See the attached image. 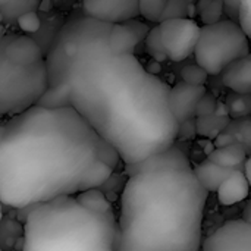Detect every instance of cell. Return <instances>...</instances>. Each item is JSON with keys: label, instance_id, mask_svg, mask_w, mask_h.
<instances>
[{"label": "cell", "instance_id": "obj_1", "mask_svg": "<svg viewBox=\"0 0 251 251\" xmlns=\"http://www.w3.org/2000/svg\"><path fill=\"white\" fill-rule=\"evenodd\" d=\"M110 28L87 15L60 28L46 56L49 88L38 104L75 109L124 165H135L172 147L179 124L171 87L134 54L113 53Z\"/></svg>", "mask_w": 251, "mask_h": 251}, {"label": "cell", "instance_id": "obj_2", "mask_svg": "<svg viewBox=\"0 0 251 251\" xmlns=\"http://www.w3.org/2000/svg\"><path fill=\"white\" fill-rule=\"evenodd\" d=\"M103 138L72 107L34 106L0 128V199L22 209L91 190Z\"/></svg>", "mask_w": 251, "mask_h": 251}, {"label": "cell", "instance_id": "obj_3", "mask_svg": "<svg viewBox=\"0 0 251 251\" xmlns=\"http://www.w3.org/2000/svg\"><path fill=\"white\" fill-rule=\"evenodd\" d=\"M207 197L193 168L128 176L121 193L116 251H200Z\"/></svg>", "mask_w": 251, "mask_h": 251}, {"label": "cell", "instance_id": "obj_4", "mask_svg": "<svg viewBox=\"0 0 251 251\" xmlns=\"http://www.w3.org/2000/svg\"><path fill=\"white\" fill-rule=\"evenodd\" d=\"M24 229L22 251H116L115 212H91L74 196L37 204Z\"/></svg>", "mask_w": 251, "mask_h": 251}, {"label": "cell", "instance_id": "obj_5", "mask_svg": "<svg viewBox=\"0 0 251 251\" xmlns=\"http://www.w3.org/2000/svg\"><path fill=\"white\" fill-rule=\"evenodd\" d=\"M49 88L46 59L34 65H15L0 54V112L3 119L37 106Z\"/></svg>", "mask_w": 251, "mask_h": 251}, {"label": "cell", "instance_id": "obj_6", "mask_svg": "<svg viewBox=\"0 0 251 251\" xmlns=\"http://www.w3.org/2000/svg\"><path fill=\"white\" fill-rule=\"evenodd\" d=\"M250 53V38L241 24L222 19L201 26L194 57L209 75H221L231 63Z\"/></svg>", "mask_w": 251, "mask_h": 251}, {"label": "cell", "instance_id": "obj_7", "mask_svg": "<svg viewBox=\"0 0 251 251\" xmlns=\"http://www.w3.org/2000/svg\"><path fill=\"white\" fill-rule=\"evenodd\" d=\"M168 57L182 62L194 54L201 26L191 18H169L159 24Z\"/></svg>", "mask_w": 251, "mask_h": 251}, {"label": "cell", "instance_id": "obj_8", "mask_svg": "<svg viewBox=\"0 0 251 251\" xmlns=\"http://www.w3.org/2000/svg\"><path fill=\"white\" fill-rule=\"evenodd\" d=\"M201 251H251V225L243 219L225 222L204 240Z\"/></svg>", "mask_w": 251, "mask_h": 251}, {"label": "cell", "instance_id": "obj_9", "mask_svg": "<svg viewBox=\"0 0 251 251\" xmlns=\"http://www.w3.org/2000/svg\"><path fill=\"white\" fill-rule=\"evenodd\" d=\"M140 0H82L85 15L110 25L140 16Z\"/></svg>", "mask_w": 251, "mask_h": 251}, {"label": "cell", "instance_id": "obj_10", "mask_svg": "<svg viewBox=\"0 0 251 251\" xmlns=\"http://www.w3.org/2000/svg\"><path fill=\"white\" fill-rule=\"evenodd\" d=\"M207 90L204 85H191L184 81L175 84L169 93V106L178 124H184L197 116V107Z\"/></svg>", "mask_w": 251, "mask_h": 251}, {"label": "cell", "instance_id": "obj_11", "mask_svg": "<svg viewBox=\"0 0 251 251\" xmlns=\"http://www.w3.org/2000/svg\"><path fill=\"white\" fill-rule=\"evenodd\" d=\"M149 32V25L138 18L115 24L109 32V46L116 54H134L137 46L141 41H146Z\"/></svg>", "mask_w": 251, "mask_h": 251}, {"label": "cell", "instance_id": "obj_12", "mask_svg": "<svg viewBox=\"0 0 251 251\" xmlns=\"http://www.w3.org/2000/svg\"><path fill=\"white\" fill-rule=\"evenodd\" d=\"M0 54L21 66L34 65L46 59L41 47L26 34H4L0 44Z\"/></svg>", "mask_w": 251, "mask_h": 251}, {"label": "cell", "instance_id": "obj_13", "mask_svg": "<svg viewBox=\"0 0 251 251\" xmlns=\"http://www.w3.org/2000/svg\"><path fill=\"white\" fill-rule=\"evenodd\" d=\"M168 168L190 169L191 163L182 150H179L176 146H172L168 150L153 154L140 163L125 165V174L128 176H131V175H135V174L144 172V171H156V169H168Z\"/></svg>", "mask_w": 251, "mask_h": 251}, {"label": "cell", "instance_id": "obj_14", "mask_svg": "<svg viewBox=\"0 0 251 251\" xmlns=\"http://www.w3.org/2000/svg\"><path fill=\"white\" fill-rule=\"evenodd\" d=\"M221 79L234 93L251 94V53L231 63L221 74Z\"/></svg>", "mask_w": 251, "mask_h": 251}, {"label": "cell", "instance_id": "obj_15", "mask_svg": "<svg viewBox=\"0 0 251 251\" xmlns=\"http://www.w3.org/2000/svg\"><path fill=\"white\" fill-rule=\"evenodd\" d=\"M251 185L244 171H234L231 176L218 190V200L222 206H232L246 200L250 194Z\"/></svg>", "mask_w": 251, "mask_h": 251}, {"label": "cell", "instance_id": "obj_16", "mask_svg": "<svg viewBox=\"0 0 251 251\" xmlns=\"http://www.w3.org/2000/svg\"><path fill=\"white\" fill-rule=\"evenodd\" d=\"M237 169H228L224 168L212 160H204L194 166V174L199 179V182L209 191V193H218L221 185L226 181L228 176H231Z\"/></svg>", "mask_w": 251, "mask_h": 251}, {"label": "cell", "instance_id": "obj_17", "mask_svg": "<svg viewBox=\"0 0 251 251\" xmlns=\"http://www.w3.org/2000/svg\"><path fill=\"white\" fill-rule=\"evenodd\" d=\"M249 156H250V153L246 149V146L238 141V143L228 146V147L215 149L207 156V159L224 166V168H228V169L244 171V165H246Z\"/></svg>", "mask_w": 251, "mask_h": 251}, {"label": "cell", "instance_id": "obj_18", "mask_svg": "<svg viewBox=\"0 0 251 251\" xmlns=\"http://www.w3.org/2000/svg\"><path fill=\"white\" fill-rule=\"evenodd\" d=\"M75 199L78 200V203L82 207H85L91 212H96V213H107V212L113 210L110 200L100 188L82 191V193L76 194Z\"/></svg>", "mask_w": 251, "mask_h": 251}, {"label": "cell", "instance_id": "obj_19", "mask_svg": "<svg viewBox=\"0 0 251 251\" xmlns=\"http://www.w3.org/2000/svg\"><path fill=\"white\" fill-rule=\"evenodd\" d=\"M40 3L41 0H9L4 4H0L3 22L18 21L22 15L37 10Z\"/></svg>", "mask_w": 251, "mask_h": 251}, {"label": "cell", "instance_id": "obj_20", "mask_svg": "<svg viewBox=\"0 0 251 251\" xmlns=\"http://www.w3.org/2000/svg\"><path fill=\"white\" fill-rule=\"evenodd\" d=\"M226 107L232 119H241L251 116V94H240L231 91L226 97Z\"/></svg>", "mask_w": 251, "mask_h": 251}, {"label": "cell", "instance_id": "obj_21", "mask_svg": "<svg viewBox=\"0 0 251 251\" xmlns=\"http://www.w3.org/2000/svg\"><path fill=\"white\" fill-rule=\"evenodd\" d=\"M146 47H147V51L150 53V56L153 57V60L163 62L168 59V53H166V49H165V44L162 40L159 25L154 26L153 29H150V32L146 38Z\"/></svg>", "mask_w": 251, "mask_h": 251}, {"label": "cell", "instance_id": "obj_22", "mask_svg": "<svg viewBox=\"0 0 251 251\" xmlns=\"http://www.w3.org/2000/svg\"><path fill=\"white\" fill-rule=\"evenodd\" d=\"M168 0H140V16L147 22H157L162 19Z\"/></svg>", "mask_w": 251, "mask_h": 251}, {"label": "cell", "instance_id": "obj_23", "mask_svg": "<svg viewBox=\"0 0 251 251\" xmlns=\"http://www.w3.org/2000/svg\"><path fill=\"white\" fill-rule=\"evenodd\" d=\"M226 131L232 132L237 137V140L246 146V149L251 154V116L234 119L226 126Z\"/></svg>", "mask_w": 251, "mask_h": 251}, {"label": "cell", "instance_id": "obj_24", "mask_svg": "<svg viewBox=\"0 0 251 251\" xmlns=\"http://www.w3.org/2000/svg\"><path fill=\"white\" fill-rule=\"evenodd\" d=\"M200 19L204 25H210L222 21V15L225 12L222 0H207L200 6Z\"/></svg>", "mask_w": 251, "mask_h": 251}, {"label": "cell", "instance_id": "obj_25", "mask_svg": "<svg viewBox=\"0 0 251 251\" xmlns=\"http://www.w3.org/2000/svg\"><path fill=\"white\" fill-rule=\"evenodd\" d=\"M209 76H210L209 72L204 68H201L199 63L187 65L181 71L182 81L187 84H191V85H206Z\"/></svg>", "mask_w": 251, "mask_h": 251}, {"label": "cell", "instance_id": "obj_26", "mask_svg": "<svg viewBox=\"0 0 251 251\" xmlns=\"http://www.w3.org/2000/svg\"><path fill=\"white\" fill-rule=\"evenodd\" d=\"M16 22H18V26H19L24 32H26V34H34V32H37V31L40 29V26H41L40 16H38V13H37L35 10L22 15Z\"/></svg>", "mask_w": 251, "mask_h": 251}, {"label": "cell", "instance_id": "obj_27", "mask_svg": "<svg viewBox=\"0 0 251 251\" xmlns=\"http://www.w3.org/2000/svg\"><path fill=\"white\" fill-rule=\"evenodd\" d=\"M218 109V101L213 96L206 93V96L201 99L197 107V118H204V116H212L216 113Z\"/></svg>", "mask_w": 251, "mask_h": 251}, {"label": "cell", "instance_id": "obj_28", "mask_svg": "<svg viewBox=\"0 0 251 251\" xmlns=\"http://www.w3.org/2000/svg\"><path fill=\"white\" fill-rule=\"evenodd\" d=\"M238 22L241 24L246 34L249 35V38L251 40V0H241Z\"/></svg>", "mask_w": 251, "mask_h": 251}, {"label": "cell", "instance_id": "obj_29", "mask_svg": "<svg viewBox=\"0 0 251 251\" xmlns=\"http://www.w3.org/2000/svg\"><path fill=\"white\" fill-rule=\"evenodd\" d=\"M196 132H197V122L194 119H190L184 124H179V131H178L179 138H184V140L193 138Z\"/></svg>", "mask_w": 251, "mask_h": 251}, {"label": "cell", "instance_id": "obj_30", "mask_svg": "<svg viewBox=\"0 0 251 251\" xmlns=\"http://www.w3.org/2000/svg\"><path fill=\"white\" fill-rule=\"evenodd\" d=\"M235 143H238L237 137H235L232 132H229V131H226V129H225L224 132H221L219 135H216L215 147H216V149H222V147L232 146V144H235Z\"/></svg>", "mask_w": 251, "mask_h": 251}, {"label": "cell", "instance_id": "obj_31", "mask_svg": "<svg viewBox=\"0 0 251 251\" xmlns=\"http://www.w3.org/2000/svg\"><path fill=\"white\" fill-rule=\"evenodd\" d=\"M225 13L229 16H240V7H241V0H222Z\"/></svg>", "mask_w": 251, "mask_h": 251}, {"label": "cell", "instance_id": "obj_32", "mask_svg": "<svg viewBox=\"0 0 251 251\" xmlns=\"http://www.w3.org/2000/svg\"><path fill=\"white\" fill-rule=\"evenodd\" d=\"M241 219H243L244 222H247L249 225H251V199L247 201V204H246L244 209H243Z\"/></svg>", "mask_w": 251, "mask_h": 251}, {"label": "cell", "instance_id": "obj_33", "mask_svg": "<svg viewBox=\"0 0 251 251\" xmlns=\"http://www.w3.org/2000/svg\"><path fill=\"white\" fill-rule=\"evenodd\" d=\"M244 174H246V176H247V179H249L251 185V154L247 157V162L244 165Z\"/></svg>", "mask_w": 251, "mask_h": 251}, {"label": "cell", "instance_id": "obj_34", "mask_svg": "<svg viewBox=\"0 0 251 251\" xmlns=\"http://www.w3.org/2000/svg\"><path fill=\"white\" fill-rule=\"evenodd\" d=\"M6 1H9V0H0V4H4Z\"/></svg>", "mask_w": 251, "mask_h": 251}]
</instances>
